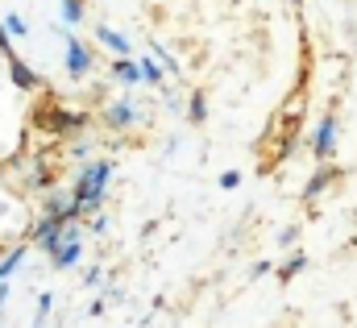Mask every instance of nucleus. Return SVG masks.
I'll return each mask as SVG.
<instances>
[{"mask_svg": "<svg viewBox=\"0 0 357 328\" xmlns=\"http://www.w3.org/2000/svg\"><path fill=\"white\" fill-rule=\"evenodd\" d=\"M108 183H112V163H91L79 170L75 187H71V200L79 208V216H96L104 195H108Z\"/></svg>", "mask_w": 357, "mask_h": 328, "instance_id": "1", "label": "nucleus"}, {"mask_svg": "<svg viewBox=\"0 0 357 328\" xmlns=\"http://www.w3.org/2000/svg\"><path fill=\"white\" fill-rule=\"evenodd\" d=\"M38 125L46 129V133H79L84 125H88V117L84 112H67V108H42L38 112Z\"/></svg>", "mask_w": 357, "mask_h": 328, "instance_id": "2", "label": "nucleus"}, {"mask_svg": "<svg viewBox=\"0 0 357 328\" xmlns=\"http://www.w3.org/2000/svg\"><path fill=\"white\" fill-rule=\"evenodd\" d=\"M63 42H67V75H71V80H84L91 71V50L75 38V33H63Z\"/></svg>", "mask_w": 357, "mask_h": 328, "instance_id": "3", "label": "nucleus"}, {"mask_svg": "<svg viewBox=\"0 0 357 328\" xmlns=\"http://www.w3.org/2000/svg\"><path fill=\"white\" fill-rule=\"evenodd\" d=\"M63 221H50V216H42L38 221V229H33V246L38 249H46V253H54V249L63 246Z\"/></svg>", "mask_w": 357, "mask_h": 328, "instance_id": "4", "label": "nucleus"}, {"mask_svg": "<svg viewBox=\"0 0 357 328\" xmlns=\"http://www.w3.org/2000/svg\"><path fill=\"white\" fill-rule=\"evenodd\" d=\"M46 216H50V221H63V225H71V221H79V208H75V200H71V191H54V195L46 200Z\"/></svg>", "mask_w": 357, "mask_h": 328, "instance_id": "5", "label": "nucleus"}, {"mask_svg": "<svg viewBox=\"0 0 357 328\" xmlns=\"http://www.w3.org/2000/svg\"><path fill=\"white\" fill-rule=\"evenodd\" d=\"M312 150H316V158H320V163L337 150V121H333V117H324V121H320V129H316V146H312Z\"/></svg>", "mask_w": 357, "mask_h": 328, "instance_id": "6", "label": "nucleus"}, {"mask_svg": "<svg viewBox=\"0 0 357 328\" xmlns=\"http://www.w3.org/2000/svg\"><path fill=\"white\" fill-rule=\"evenodd\" d=\"M104 121H108V129H129V125L137 121V108H133L129 100H116V104H108Z\"/></svg>", "mask_w": 357, "mask_h": 328, "instance_id": "7", "label": "nucleus"}, {"mask_svg": "<svg viewBox=\"0 0 357 328\" xmlns=\"http://www.w3.org/2000/svg\"><path fill=\"white\" fill-rule=\"evenodd\" d=\"M8 75H13V83H17L21 91H38V83H42L33 71H29V63H21L17 54H8Z\"/></svg>", "mask_w": 357, "mask_h": 328, "instance_id": "8", "label": "nucleus"}, {"mask_svg": "<svg viewBox=\"0 0 357 328\" xmlns=\"http://www.w3.org/2000/svg\"><path fill=\"white\" fill-rule=\"evenodd\" d=\"M79 253H84V241H63V246L50 253V262H54V270H71L79 262Z\"/></svg>", "mask_w": 357, "mask_h": 328, "instance_id": "9", "label": "nucleus"}, {"mask_svg": "<svg viewBox=\"0 0 357 328\" xmlns=\"http://www.w3.org/2000/svg\"><path fill=\"white\" fill-rule=\"evenodd\" d=\"M112 75H116L121 83H129V87H133V83H142V67L125 54V59H116V63H112Z\"/></svg>", "mask_w": 357, "mask_h": 328, "instance_id": "10", "label": "nucleus"}, {"mask_svg": "<svg viewBox=\"0 0 357 328\" xmlns=\"http://www.w3.org/2000/svg\"><path fill=\"white\" fill-rule=\"evenodd\" d=\"M96 38H100V42H104V46H108V50H112L116 59H125V54H129V42H125V38H121L116 29H108V25H100V29H96Z\"/></svg>", "mask_w": 357, "mask_h": 328, "instance_id": "11", "label": "nucleus"}, {"mask_svg": "<svg viewBox=\"0 0 357 328\" xmlns=\"http://www.w3.org/2000/svg\"><path fill=\"white\" fill-rule=\"evenodd\" d=\"M25 262V246H17V249H8L4 258H0V283H8V274H17V266Z\"/></svg>", "mask_w": 357, "mask_h": 328, "instance_id": "12", "label": "nucleus"}, {"mask_svg": "<svg viewBox=\"0 0 357 328\" xmlns=\"http://www.w3.org/2000/svg\"><path fill=\"white\" fill-rule=\"evenodd\" d=\"M142 67V83H162V63L158 59H137Z\"/></svg>", "mask_w": 357, "mask_h": 328, "instance_id": "13", "label": "nucleus"}, {"mask_svg": "<svg viewBox=\"0 0 357 328\" xmlns=\"http://www.w3.org/2000/svg\"><path fill=\"white\" fill-rule=\"evenodd\" d=\"M63 21L67 25H79L84 21V0H63Z\"/></svg>", "mask_w": 357, "mask_h": 328, "instance_id": "14", "label": "nucleus"}, {"mask_svg": "<svg viewBox=\"0 0 357 328\" xmlns=\"http://www.w3.org/2000/svg\"><path fill=\"white\" fill-rule=\"evenodd\" d=\"M50 308H54V295H50V291H46V295H38V312H33V328H42V325H46Z\"/></svg>", "mask_w": 357, "mask_h": 328, "instance_id": "15", "label": "nucleus"}, {"mask_svg": "<svg viewBox=\"0 0 357 328\" xmlns=\"http://www.w3.org/2000/svg\"><path fill=\"white\" fill-rule=\"evenodd\" d=\"M4 33H13V38H25V33H29V25H25V17H17V13H8V17H4Z\"/></svg>", "mask_w": 357, "mask_h": 328, "instance_id": "16", "label": "nucleus"}, {"mask_svg": "<svg viewBox=\"0 0 357 328\" xmlns=\"http://www.w3.org/2000/svg\"><path fill=\"white\" fill-rule=\"evenodd\" d=\"M204 112H208V108H204V96H191V104H187V117L199 125V121H204Z\"/></svg>", "mask_w": 357, "mask_h": 328, "instance_id": "17", "label": "nucleus"}, {"mask_svg": "<svg viewBox=\"0 0 357 328\" xmlns=\"http://www.w3.org/2000/svg\"><path fill=\"white\" fill-rule=\"evenodd\" d=\"M324 183H328V170H320V174H316V179L307 183V191H303V195H307V200H316V191H320Z\"/></svg>", "mask_w": 357, "mask_h": 328, "instance_id": "18", "label": "nucleus"}, {"mask_svg": "<svg viewBox=\"0 0 357 328\" xmlns=\"http://www.w3.org/2000/svg\"><path fill=\"white\" fill-rule=\"evenodd\" d=\"M237 183H241V174H237V170H229V174H220V187H225V191H233Z\"/></svg>", "mask_w": 357, "mask_h": 328, "instance_id": "19", "label": "nucleus"}, {"mask_svg": "<svg viewBox=\"0 0 357 328\" xmlns=\"http://www.w3.org/2000/svg\"><path fill=\"white\" fill-rule=\"evenodd\" d=\"M0 50H4V54H13V42H8V33H4V25H0Z\"/></svg>", "mask_w": 357, "mask_h": 328, "instance_id": "20", "label": "nucleus"}, {"mask_svg": "<svg viewBox=\"0 0 357 328\" xmlns=\"http://www.w3.org/2000/svg\"><path fill=\"white\" fill-rule=\"evenodd\" d=\"M291 4H299V0H291Z\"/></svg>", "mask_w": 357, "mask_h": 328, "instance_id": "21", "label": "nucleus"}]
</instances>
